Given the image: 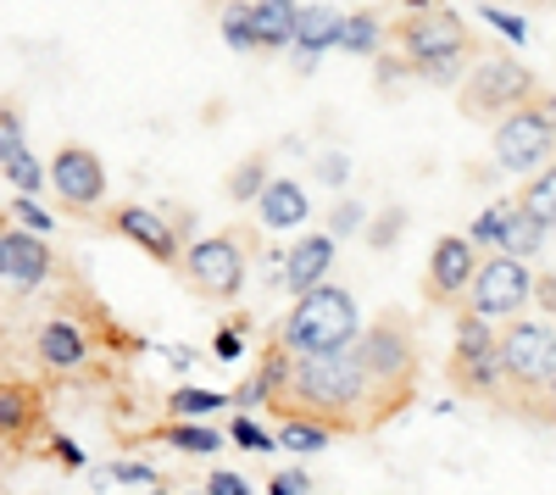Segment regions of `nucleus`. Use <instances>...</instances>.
<instances>
[{
	"mask_svg": "<svg viewBox=\"0 0 556 495\" xmlns=\"http://www.w3.org/2000/svg\"><path fill=\"white\" fill-rule=\"evenodd\" d=\"M212 356H217V363H240V356H245V329L240 323H223L217 340H212Z\"/></svg>",
	"mask_w": 556,
	"mask_h": 495,
	"instance_id": "obj_39",
	"label": "nucleus"
},
{
	"mask_svg": "<svg viewBox=\"0 0 556 495\" xmlns=\"http://www.w3.org/2000/svg\"><path fill=\"white\" fill-rule=\"evenodd\" d=\"M45 185L56 190L62 206L89 212V206L106 201V162L89 151V145H62L51 162H45Z\"/></svg>",
	"mask_w": 556,
	"mask_h": 495,
	"instance_id": "obj_10",
	"label": "nucleus"
},
{
	"mask_svg": "<svg viewBox=\"0 0 556 495\" xmlns=\"http://www.w3.org/2000/svg\"><path fill=\"white\" fill-rule=\"evenodd\" d=\"M112 223H117V234H123L128 245H139L146 256H156L162 267H178L184 240L173 234L167 212H151V206H117V212H112Z\"/></svg>",
	"mask_w": 556,
	"mask_h": 495,
	"instance_id": "obj_17",
	"label": "nucleus"
},
{
	"mask_svg": "<svg viewBox=\"0 0 556 495\" xmlns=\"http://www.w3.org/2000/svg\"><path fill=\"white\" fill-rule=\"evenodd\" d=\"M529 306H540L545 318H556V274H534V301Z\"/></svg>",
	"mask_w": 556,
	"mask_h": 495,
	"instance_id": "obj_44",
	"label": "nucleus"
},
{
	"mask_svg": "<svg viewBox=\"0 0 556 495\" xmlns=\"http://www.w3.org/2000/svg\"><path fill=\"white\" fill-rule=\"evenodd\" d=\"M223 440H228V445H240V452H256V457H273V452H278L273 434H267L251 412H235V423L223 429Z\"/></svg>",
	"mask_w": 556,
	"mask_h": 495,
	"instance_id": "obj_30",
	"label": "nucleus"
},
{
	"mask_svg": "<svg viewBox=\"0 0 556 495\" xmlns=\"http://www.w3.org/2000/svg\"><path fill=\"white\" fill-rule=\"evenodd\" d=\"M178 495H206V490H178Z\"/></svg>",
	"mask_w": 556,
	"mask_h": 495,
	"instance_id": "obj_48",
	"label": "nucleus"
},
{
	"mask_svg": "<svg viewBox=\"0 0 556 495\" xmlns=\"http://www.w3.org/2000/svg\"><path fill=\"white\" fill-rule=\"evenodd\" d=\"M334 256H340V245L323 234V229H312V234H301L285 251V262H278V284H285L290 295H306L317 284H329L334 279Z\"/></svg>",
	"mask_w": 556,
	"mask_h": 495,
	"instance_id": "obj_14",
	"label": "nucleus"
},
{
	"mask_svg": "<svg viewBox=\"0 0 556 495\" xmlns=\"http://www.w3.org/2000/svg\"><path fill=\"white\" fill-rule=\"evenodd\" d=\"M479 17H484L490 28H501V34L513 39V45H529V23H523V17H513V12H501V7H484Z\"/></svg>",
	"mask_w": 556,
	"mask_h": 495,
	"instance_id": "obj_40",
	"label": "nucleus"
},
{
	"mask_svg": "<svg viewBox=\"0 0 556 495\" xmlns=\"http://www.w3.org/2000/svg\"><path fill=\"white\" fill-rule=\"evenodd\" d=\"M451 379H456V390H473V395L501 390V368H495V323L473 318V312H462V323H456Z\"/></svg>",
	"mask_w": 556,
	"mask_h": 495,
	"instance_id": "obj_11",
	"label": "nucleus"
},
{
	"mask_svg": "<svg viewBox=\"0 0 556 495\" xmlns=\"http://www.w3.org/2000/svg\"><path fill=\"white\" fill-rule=\"evenodd\" d=\"M167 363H173V368H190V363H195V351H184V345H167Z\"/></svg>",
	"mask_w": 556,
	"mask_h": 495,
	"instance_id": "obj_45",
	"label": "nucleus"
},
{
	"mask_svg": "<svg viewBox=\"0 0 556 495\" xmlns=\"http://www.w3.org/2000/svg\"><path fill=\"white\" fill-rule=\"evenodd\" d=\"M146 495H162V484H156V490H146Z\"/></svg>",
	"mask_w": 556,
	"mask_h": 495,
	"instance_id": "obj_49",
	"label": "nucleus"
},
{
	"mask_svg": "<svg viewBox=\"0 0 556 495\" xmlns=\"http://www.w3.org/2000/svg\"><path fill=\"white\" fill-rule=\"evenodd\" d=\"M217 28H223V45L228 51H262L256 45V28H251V7L245 0H223V17H217Z\"/></svg>",
	"mask_w": 556,
	"mask_h": 495,
	"instance_id": "obj_27",
	"label": "nucleus"
},
{
	"mask_svg": "<svg viewBox=\"0 0 556 495\" xmlns=\"http://www.w3.org/2000/svg\"><path fill=\"white\" fill-rule=\"evenodd\" d=\"M34 356H39V368H51V373H84L96 345H89V329L78 318H51L34 334Z\"/></svg>",
	"mask_w": 556,
	"mask_h": 495,
	"instance_id": "obj_16",
	"label": "nucleus"
},
{
	"mask_svg": "<svg viewBox=\"0 0 556 495\" xmlns=\"http://www.w3.org/2000/svg\"><path fill=\"white\" fill-rule=\"evenodd\" d=\"M251 206H256V223L267 234H290V229H306V223H312V195H306L301 178H290V173L267 178Z\"/></svg>",
	"mask_w": 556,
	"mask_h": 495,
	"instance_id": "obj_15",
	"label": "nucleus"
},
{
	"mask_svg": "<svg viewBox=\"0 0 556 495\" xmlns=\"http://www.w3.org/2000/svg\"><path fill=\"white\" fill-rule=\"evenodd\" d=\"M495 368H501V384L513 379L523 390H545V379L556 368V323L513 318L495 334Z\"/></svg>",
	"mask_w": 556,
	"mask_h": 495,
	"instance_id": "obj_7",
	"label": "nucleus"
},
{
	"mask_svg": "<svg viewBox=\"0 0 556 495\" xmlns=\"http://www.w3.org/2000/svg\"><path fill=\"white\" fill-rule=\"evenodd\" d=\"M468 23H462L456 12L434 7V12H406V23L395 28V45H401V62L429 78L440 89H451L462 78V67H468Z\"/></svg>",
	"mask_w": 556,
	"mask_h": 495,
	"instance_id": "obj_4",
	"label": "nucleus"
},
{
	"mask_svg": "<svg viewBox=\"0 0 556 495\" xmlns=\"http://www.w3.org/2000/svg\"><path fill=\"white\" fill-rule=\"evenodd\" d=\"M362 334V306L345 284H317L306 295H295L290 318L278 323V351L290 356H334V351H351Z\"/></svg>",
	"mask_w": 556,
	"mask_h": 495,
	"instance_id": "obj_2",
	"label": "nucleus"
},
{
	"mask_svg": "<svg viewBox=\"0 0 556 495\" xmlns=\"http://www.w3.org/2000/svg\"><path fill=\"white\" fill-rule=\"evenodd\" d=\"M312 178H317L323 190H334V195H340V190L351 185V156H345V151H317Z\"/></svg>",
	"mask_w": 556,
	"mask_h": 495,
	"instance_id": "obj_35",
	"label": "nucleus"
},
{
	"mask_svg": "<svg viewBox=\"0 0 556 495\" xmlns=\"http://www.w3.org/2000/svg\"><path fill=\"white\" fill-rule=\"evenodd\" d=\"M39 429V395L17 379L0 384V440H28Z\"/></svg>",
	"mask_w": 556,
	"mask_h": 495,
	"instance_id": "obj_22",
	"label": "nucleus"
},
{
	"mask_svg": "<svg viewBox=\"0 0 556 495\" xmlns=\"http://www.w3.org/2000/svg\"><path fill=\"white\" fill-rule=\"evenodd\" d=\"M0 240H7V223H0Z\"/></svg>",
	"mask_w": 556,
	"mask_h": 495,
	"instance_id": "obj_50",
	"label": "nucleus"
},
{
	"mask_svg": "<svg viewBox=\"0 0 556 495\" xmlns=\"http://www.w3.org/2000/svg\"><path fill=\"white\" fill-rule=\"evenodd\" d=\"M228 407V390H201V384H178L167 395V412L184 418V423H212L217 412Z\"/></svg>",
	"mask_w": 556,
	"mask_h": 495,
	"instance_id": "obj_25",
	"label": "nucleus"
},
{
	"mask_svg": "<svg viewBox=\"0 0 556 495\" xmlns=\"http://www.w3.org/2000/svg\"><path fill=\"white\" fill-rule=\"evenodd\" d=\"M473 274H479V251L462 240V234H440L434 240V251H429V301H440V306H451V301H462L468 295V284H473Z\"/></svg>",
	"mask_w": 556,
	"mask_h": 495,
	"instance_id": "obj_13",
	"label": "nucleus"
},
{
	"mask_svg": "<svg viewBox=\"0 0 556 495\" xmlns=\"http://www.w3.org/2000/svg\"><path fill=\"white\" fill-rule=\"evenodd\" d=\"M534 73L513 56H484L473 73H468V89H462V101H468L473 112H490V117H506L534 101Z\"/></svg>",
	"mask_w": 556,
	"mask_h": 495,
	"instance_id": "obj_9",
	"label": "nucleus"
},
{
	"mask_svg": "<svg viewBox=\"0 0 556 495\" xmlns=\"http://www.w3.org/2000/svg\"><path fill=\"white\" fill-rule=\"evenodd\" d=\"M12 217H17V229H28V234H39V240L56 229V217L45 212V201H39V195H17V201H12Z\"/></svg>",
	"mask_w": 556,
	"mask_h": 495,
	"instance_id": "obj_36",
	"label": "nucleus"
},
{
	"mask_svg": "<svg viewBox=\"0 0 556 495\" xmlns=\"http://www.w3.org/2000/svg\"><path fill=\"white\" fill-rule=\"evenodd\" d=\"M51 274H56L51 245H45L39 234H28V229H7V240H0V279H7L12 290H23V295H34V290L51 284Z\"/></svg>",
	"mask_w": 556,
	"mask_h": 495,
	"instance_id": "obj_12",
	"label": "nucleus"
},
{
	"mask_svg": "<svg viewBox=\"0 0 556 495\" xmlns=\"http://www.w3.org/2000/svg\"><path fill=\"white\" fill-rule=\"evenodd\" d=\"M245 262L251 256H245L240 234H201V240L184 245V256H178V267L190 274V284L201 295H217V301H235L245 290Z\"/></svg>",
	"mask_w": 556,
	"mask_h": 495,
	"instance_id": "obj_8",
	"label": "nucleus"
},
{
	"mask_svg": "<svg viewBox=\"0 0 556 495\" xmlns=\"http://www.w3.org/2000/svg\"><path fill=\"white\" fill-rule=\"evenodd\" d=\"M367 401H374V384H367V373L356 368V356L334 351V356H295L290 384L273 407L323 418L334 429H351V423H367Z\"/></svg>",
	"mask_w": 556,
	"mask_h": 495,
	"instance_id": "obj_1",
	"label": "nucleus"
},
{
	"mask_svg": "<svg viewBox=\"0 0 556 495\" xmlns=\"http://www.w3.org/2000/svg\"><path fill=\"white\" fill-rule=\"evenodd\" d=\"M28 145V128H23V112L12 106V101H0V162L7 156H17Z\"/></svg>",
	"mask_w": 556,
	"mask_h": 495,
	"instance_id": "obj_38",
	"label": "nucleus"
},
{
	"mask_svg": "<svg viewBox=\"0 0 556 495\" xmlns=\"http://www.w3.org/2000/svg\"><path fill=\"white\" fill-rule=\"evenodd\" d=\"M434 7H445V0H406V12H434Z\"/></svg>",
	"mask_w": 556,
	"mask_h": 495,
	"instance_id": "obj_46",
	"label": "nucleus"
},
{
	"mask_svg": "<svg viewBox=\"0 0 556 495\" xmlns=\"http://www.w3.org/2000/svg\"><path fill=\"white\" fill-rule=\"evenodd\" d=\"M556 151V117L545 106H518V112H506L495 117V134H490V156L501 173H540Z\"/></svg>",
	"mask_w": 556,
	"mask_h": 495,
	"instance_id": "obj_5",
	"label": "nucleus"
},
{
	"mask_svg": "<svg viewBox=\"0 0 556 495\" xmlns=\"http://www.w3.org/2000/svg\"><path fill=\"white\" fill-rule=\"evenodd\" d=\"M534 301V267L529 262H513V256H484L479 274L468 284V312L484 323H513L523 318Z\"/></svg>",
	"mask_w": 556,
	"mask_h": 495,
	"instance_id": "obj_6",
	"label": "nucleus"
},
{
	"mask_svg": "<svg viewBox=\"0 0 556 495\" xmlns=\"http://www.w3.org/2000/svg\"><path fill=\"white\" fill-rule=\"evenodd\" d=\"M518 206H523L529 217H540L545 229H556V162H545L540 173H529V185H523Z\"/></svg>",
	"mask_w": 556,
	"mask_h": 495,
	"instance_id": "obj_26",
	"label": "nucleus"
},
{
	"mask_svg": "<svg viewBox=\"0 0 556 495\" xmlns=\"http://www.w3.org/2000/svg\"><path fill=\"white\" fill-rule=\"evenodd\" d=\"M290 363H295L290 351H278V345H267V356H262V368H256V390H262V401H278V395H285V384H290Z\"/></svg>",
	"mask_w": 556,
	"mask_h": 495,
	"instance_id": "obj_31",
	"label": "nucleus"
},
{
	"mask_svg": "<svg viewBox=\"0 0 556 495\" xmlns=\"http://www.w3.org/2000/svg\"><path fill=\"white\" fill-rule=\"evenodd\" d=\"M267 178H273V173H267V156H245L235 173H228V185H223V190H228V201H235V206H245V201L262 195Z\"/></svg>",
	"mask_w": 556,
	"mask_h": 495,
	"instance_id": "obj_28",
	"label": "nucleus"
},
{
	"mask_svg": "<svg viewBox=\"0 0 556 495\" xmlns=\"http://www.w3.org/2000/svg\"><path fill=\"white\" fill-rule=\"evenodd\" d=\"M484 7H495V0H484Z\"/></svg>",
	"mask_w": 556,
	"mask_h": 495,
	"instance_id": "obj_51",
	"label": "nucleus"
},
{
	"mask_svg": "<svg viewBox=\"0 0 556 495\" xmlns=\"http://www.w3.org/2000/svg\"><path fill=\"white\" fill-rule=\"evenodd\" d=\"M340 23H345V12H340V7H329V0H306V7L295 12L290 56H295V67H301V73H312V67H317V56L340 45Z\"/></svg>",
	"mask_w": 556,
	"mask_h": 495,
	"instance_id": "obj_18",
	"label": "nucleus"
},
{
	"mask_svg": "<svg viewBox=\"0 0 556 495\" xmlns=\"http://www.w3.org/2000/svg\"><path fill=\"white\" fill-rule=\"evenodd\" d=\"M545 395H551V401H556V368H551V379H545Z\"/></svg>",
	"mask_w": 556,
	"mask_h": 495,
	"instance_id": "obj_47",
	"label": "nucleus"
},
{
	"mask_svg": "<svg viewBox=\"0 0 556 495\" xmlns=\"http://www.w3.org/2000/svg\"><path fill=\"white\" fill-rule=\"evenodd\" d=\"M96 484H128V490H156V484H162V473H156L151 462H106Z\"/></svg>",
	"mask_w": 556,
	"mask_h": 495,
	"instance_id": "obj_34",
	"label": "nucleus"
},
{
	"mask_svg": "<svg viewBox=\"0 0 556 495\" xmlns=\"http://www.w3.org/2000/svg\"><path fill=\"white\" fill-rule=\"evenodd\" d=\"M356 368L367 373V384H374V412L367 418H384L395 412L401 401L417 390V334L412 323L401 318V312H384L379 323H367L351 345Z\"/></svg>",
	"mask_w": 556,
	"mask_h": 495,
	"instance_id": "obj_3",
	"label": "nucleus"
},
{
	"mask_svg": "<svg viewBox=\"0 0 556 495\" xmlns=\"http://www.w3.org/2000/svg\"><path fill=\"white\" fill-rule=\"evenodd\" d=\"M51 457H56L62 468H84V462H89V457H84V445L67 440V434H51Z\"/></svg>",
	"mask_w": 556,
	"mask_h": 495,
	"instance_id": "obj_43",
	"label": "nucleus"
},
{
	"mask_svg": "<svg viewBox=\"0 0 556 495\" xmlns=\"http://www.w3.org/2000/svg\"><path fill=\"white\" fill-rule=\"evenodd\" d=\"M295 12H301V0H251V28H256L262 51H290Z\"/></svg>",
	"mask_w": 556,
	"mask_h": 495,
	"instance_id": "obj_21",
	"label": "nucleus"
},
{
	"mask_svg": "<svg viewBox=\"0 0 556 495\" xmlns=\"http://www.w3.org/2000/svg\"><path fill=\"white\" fill-rule=\"evenodd\" d=\"M0 173H7V185L17 190V195H39L45 190V162L23 145L17 156H7V162H0Z\"/></svg>",
	"mask_w": 556,
	"mask_h": 495,
	"instance_id": "obj_29",
	"label": "nucleus"
},
{
	"mask_svg": "<svg viewBox=\"0 0 556 495\" xmlns=\"http://www.w3.org/2000/svg\"><path fill=\"white\" fill-rule=\"evenodd\" d=\"M362 234H367V245H374V251H390V245L406 234V212H401V206H390L384 217H374V223H367Z\"/></svg>",
	"mask_w": 556,
	"mask_h": 495,
	"instance_id": "obj_37",
	"label": "nucleus"
},
{
	"mask_svg": "<svg viewBox=\"0 0 556 495\" xmlns=\"http://www.w3.org/2000/svg\"><path fill=\"white\" fill-rule=\"evenodd\" d=\"M362 229H367V206H362V201H351V195H340V201H334V212H329V229H323V234H329V240L340 245V240H351V234H362Z\"/></svg>",
	"mask_w": 556,
	"mask_h": 495,
	"instance_id": "obj_33",
	"label": "nucleus"
},
{
	"mask_svg": "<svg viewBox=\"0 0 556 495\" xmlns=\"http://www.w3.org/2000/svg\"><path fill=\"white\" fill-rule=\"evenodd\" d=\"M551 234H556V229H551Z\"/></svg>",
	"mask_w": 556,
	"mask_h": 495,
	"instance_id": "obj_52",
	"label": "nucleus"
},
{
	"mask_svg": "<svg viewBox=\"0 0 556 495\" xmlns=\"http://www.w3.org/2000/svg\"><path fill=\"white\" fill-rule=\"evenodd\" d=\"M206 495H251V479H245V473H228V468H217V473L206 479Z\"/></svg>",
	"mask_w": 556,
	"mask_h": 495,
	"instance_id": "obj_41",
	"label": "nucleus"
},
{
	"mask_svg": "<svg viewBox=\"0 0 556 495\" xmlns=\"http://www.w3.org/2000/svg\"><path fill=\"white\" fill-rule=\"evenodd\" d=\"M334 423H323V418H306V412H278V429H273V445L278 452H290V457H323L334 445Z\"/></svg>",
	"mask_w": 556,
	"mask_h": 495,
	"instance_id": "obj_19",
	"label": "nucleus"
},
{
	"mask_svg": "<svg viewBox=\"0 0 556 495\" xmlns=\"http://www.w3.org/2000/svg\"><path fill=\"white\" fill-rule=\"evenodd\" d=\"M267 495H312V473H301V468L278 473V479H267Z\"/></svg>",
	"mask_w": 556,
	"mask_h": 495,
	"instance_id": "obj_42",
	"label": "nucleus"
},
{
	"mask_svg": "<svg viewBox=\"0 0 556 495\" xmlns=\"http://www.w3.org/2000/svg\"><path fill=\"white\" fill-rule=\"evenodd\" d=\"M156 440L173 445V452H184V457H217V452H223V429H212V423H184V418L162 423Z\"/></svg>",
	"mask_w": 556,
	"mask_h": 495,
	"instance_id": "obj_24",
	"label": "nucleus"
},
{
	"mask_svg": "<svg viewBox=\"0 0 556 495\" xmlns=\"http://www.w3.org/2000/svg\"><path fill=\"white\" fill-rule=\"evenodd\" d=\"M545 240H551V229L540 217H529L518 201H513V212H506V223H501V240H495V256H513V262H534L540 251H545Z\"/></svg>",
	"mask_w": 556,
	"mask_h": 495,
	"instance_id": "obj_20",
	"label": "nucleus"
},
{
	"mask_svg": "<svg viewBox=\"0 0 556 495\" xmlns=\"http://www.w3.org/2000/svg\"><path fill=\"white\" fill-rule=\"evenodd\" d=\"M384 39H390V28H384L379 12H345L334 51H345V56H384Z\"/></svg>",
	"mask_w": 556,
	"mask_h": 495,
	"instance_id": "obj_23",
	"label": "nucleus"
},
{
	"mask_svg": "<svg viewBox=\"0 0 556 495\" xmlns=\"http://www.w3.org/2000/svg\"><path fill=\"white\" fill-rule=\"evenodd\" d=\"M506 212H513V201H490L479 217H473V229L462 234L473 251H495V240H501V223H506Z\"/></svg>",
	"mask_w": 556,
	"mask_h": 495,
	"instance_id": "obj_32",
	"label": "nucleus"
}]
</instances>
